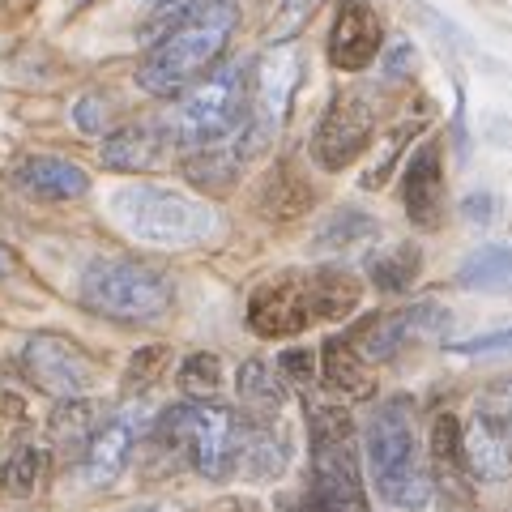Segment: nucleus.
<instances>
[{
    "mask_svg": "<svg viewBox=\"0 0 512 512\" xmlns=\"http://www.w3.org/2000/svg\"><path fill=\"white\" fill-rule=\"evenodd\" d=\"M431 491H436V508L440 512H478V495H474V478L461 457V423L453 414H440L431 423Z\"/></svg>",
    "mask_w": 512,
    "mask_h": 512,
    "instance_id": "obj_12",
    "label": "nucleus"
},
{
    "mask_svg": "<svg viewBox=\"0 0 512 512\" xmlns=\"http://www.w3.org/2000/svg\"><path fill=\"white\" fill-rule=\"evenodd\" d=\"M406 64L414 69V47H410V43H402V47H397V52L389 56V64H384V77H389V82H402V77H410Z\"/></svg>",
    "mask_w": 512,
    "mask_h": 512,
    "instance_id": "obj_36",
    "label": "nucleus"
},
{
    "mask_svg": "<svg viewBox=\"0 0 512 512\" xmlns=\"http://www.w3.org/2000/svg\"><path fill=\"white\" fill-rule=\"evenodd\" d=\"M47 431H52V440L60 448H69V453H77V448H90V440L99 436V406L82 402V397L60 402L56 414H52V423H47Z\"/></svg>",
    "mask_w": 512,
    "mask_h": 512,
    "instance_id": "obj_27",
    "label": "nucleus"
},
{
    "mask_svg": "<svg viewBox=\"0 0 512 512\" xmlns=\"http://www.w3.org/2000/svg\"><path fill=\"white\" fill-rule=\"evenodd\" d=\"M47 470V453L39 444H22L18 453L9 457L5 474H0V487H9V495H35V487L43 483Z\"/></svg>",
    "mask_w": 512,
    "mask_h": 512,
    "instance_id": "obj_29",
    "label": "nucleus"
},
{
    "mask_svg": "<svg viewBox=\"0 0 512 512\" xmlns=\"http://www.w3.org/2000/svg\"><path fill=\"white\" fill-rule=\"evenodd\" d=\"M474 414H478V419H487L495 431H500V436L512 440V376L487 384V389L478 393Z\"/></svg>",
    "mask_w": 512,
    "mask_h": 512,
    "instance_id": "obj_31",
    "label": "nucleus"
},
{
    "mask_svg": "<svg viewBox=\"0 0 512 512\" xmlns=\"http://www.w3.org/2000/svg\"><path fill=\"white\" fill-rule=\"evenodd\" d=\"M320 380H325L333 393H342V397H367L372 393L367 359L359 355L350 338H329L325 346H320Z\"/></svg>",
    "mask_w": 512,
    "mask_h": 512,
    "instance_id": "obj_21",
    "label": "nucleus"
},
{
    "mask_svg": "<svg viewBox=\"0 0 512 512\" xmlns=\"http://www.w3.org/2000/svg\"><path fill=\"white\" fill-rule=\"evenodd\" d=\"M141 427H146L141 410H124L111 423L99 427V436H94L90 448H86V478L94 487H107V483H116L120 478V470L128 466V457H133V444L141 436Z\"/></svg>",
    "mask_w": 512,
    "mask_h": 512,
    "instance_id": "obj_16",
    "label": "nucleus"
},
{
    "mask_svg": "<svg viewBox=\"0 0 512 512\" xmlns=\"http://www.w3.org/2000/svg\"><path fill=\"white\" fill-rule=\"evenodd\" d=\"M278 376H282V380H295V384H308V380L316 376V359L308 355V350H282Z\"/></svg>",
    "mask_w": 512,
    "mask_h": 512,
    "instance_id": "obj_34",
    "label": "nucleus"
},
{
    "mask_svg": "<svg viewBox=\"0 0 512 512\" xmlns=\"http://www.w3.org/2000/svg\"><path fill=\"white\" fill-rule=\"evenodd\" d=\"M372 133H376V103L367 99L363 90L338 94L316 128V141H312L316 163L325 171L350 167L367 146H372Z\"/></svg>",
    "mask_w": 512,
    "mask_h": 512,
    "instance_id": "obj_8",
    "label": "nucleus"
},
{
    "mask_svg": "<svg viewBox=\"0 0 512 512\" xmlns=\"http://www.w3.org/2000/svg\"><path fill=\"white\" fill-rule=\"evenodd\" d=\"M231 30H235V9L227 0H210V5L192 9L188 18L167 26L163 39L146 52V60H141V69H137L141 90L180 94L184 86H192L201 73H210L218 64Z\"/></svg>",
    "mask_w": 512,
    "mask_h": 512,
    "instance_id": "obj_1",
    "label": "nucleus"
},
{
    "mask_svg": "<svg viewBox=\"0 0 512 512\" xmlns=\"http://www.w3.org/2000/svg\"><path fill=\"white\" fill-rule=\"evenodd\" d=\"M376 218H367L363 210H338V214H329L325 222H320V231H316V248L320 252H338V248H350V244H363L367 235H376Z\"/></svg>",
    "mask_w": 512,
    "mask_h": 512,
    "instance_id": "obj_28",
    "label": "nucleus"
},
{
    "mask_svg": "<svg viewBox=\"0 0 512 512\" xmlns=\"http://www.w3.org/2000/svg\"><path fill=\"white\" fill-rule=\"evenodd\" d=\"M235 444H239V414L227 406H210V402H188V444L184 453L192 457L205 478H222L235 474Z\"/></svg>",
    "mask_w": 512,
    "mask_h": 512,
    "instance_id": "obj_10",
    "label": "nucleus"
},
{
    "mask_svg": "<svg viewBox=\"0 0 512 512\" xmlns=\"http://www.w3.org/2000/svg\"><path fill=\"white\" fill-rule=\"evenodd\" d=\"M146 5H163V0H146Z\"/></svg>",
    "mask_w": 512,
    "mask_h": 512,
    "instance_id": "obj_40",
    "label": "nucleus"
},
{
    "mask_svg": "<svg viewBox=\"0 0 512 512\" xmlns=\"http://www.w3.org/2000/svg\"><path fill=\"white\" fill-rule=\"evenodd\" d=\"M18 184L43 201H73V197H86L90 192V175L77 163H69V158L35 154L18 167Z\"/></svg>",
    "mask_w": 512,
    "mask_h": 512,
    "instance_id": "obj_20",
    "label": "nucleus"
},
{
    "mask_svg": "<svg viewBox=\"0 0 512 512\" xmlns=\"http://www.w3.org/2000/svg\"><path fill=\"white\" fill-rule=\"evenodd\" d=\"M22 367L43 393L64 397V402L90 393L94 380H99L94 359L77 342L60 338V333H39V338H30L26 350H22Z\"/></svg>",
    "mask_w": 512,
    "mask_h": 512,
    "instance_id": "obj_7",
    "label": "nucleus"
},
{
    "mask_svg": "<svg viewBox=\"0 0 512 512\" xmlns=\"http://www.w3.org/2000/svg\"><path fill=\"white\" fill-rule=\"evenodd\" d=\"M419 269H423L419 248L414 244H393V248H384V252H376L372 261H367V278H372L376 291H384V295H402V291L414 286Z\"/></svg>",
    "mask_w": 512,
    "mask_h": 512,
    "instance_id": "obj_25",
    "label": "nucleus"
},
{
    "mask_svg": "<svg viewBox=\"0 0 512 512\" xmlns=\"http://www.w3.org/2000/svg\"><path fill=\"white\" fill-rule=\"evenodd\" d=\"M167 346H146V350H137L133 363H128V389H150V384L163 376V367H167Z\"/></svg>",
    "mask_w": 512,
    "mask_h": 512,
    "instance_id": "obj_32",
    "label": "nucleus"
},
{
    "mask_svg": "<svg viewBox=\"0 0 512 512\" xmlns=\"http://www.w3.org/2000/svg\"><path fill=\"white\" fill-rule=\"evenodd\" d=\"M77 295L94 316L120 320V325H150L171 312L175 286L158 265L133 261V256H99L86 265Z\"/></svg>",
    "mask_w": 512,
    "mask_h": 512,
    "instance_id": "obj_3",
    "label": "nucleus"
},
{
    "mask_svg": "<svg viewBox=\"0 0 512 512\" xmlns=\"http://www.w3.org/2000/svg\"><path fill=\"white\" fill-rule=\"evenodd\" d=\"M444 329H448L444 308H436V303H410V308H397V312L367 316L350 342H355V350L367 363H384V359H393L402 346L436 338V333H444Z\"/></svg>",
    "mask_w": 512,
    "mask_h": 512,
    "instance_id": "obj_9",
    "label": "nucleus"
},
{
    "mask_svg": "<svg viewBox=\"0 0 512 512\" xmlns=\"http://www.w3.org/2000/svg\"><path fill=\"white\" fill-rule=\"evenodd\" d=\"M367 466L384 504L419 512L431 504V474L423 466V448L414 436V406L410 397H389L367 419Z\"/></svg>",
    "mask_w": 512,
    "mask_h": 512,
    "instance_id": "obj_2",
    "label": "nucleus"
},
{
    "mask_svg": "<svg viewBox=\"0 0 512 512\" xmlns=\"http://www.w3.org/2000/svg\"><path fill=\"white\" fill-rule=\"evenodd\" d=\"M466 218H491V197H470L466 201Z\"/></svg>",
    "mask_w": 512,
    "mask_h": 512,
    "instance_id": "obj_37",
    "label": "nucleus"
},
{
    "mask_svg": "<svg viewBox=\"0 0 512 512\" xmlns=\"http://www.w3.org/2000/svg\"><path fill=\"white\" fill-rule=\"evenodd\" d=\"M146 512H158V508H146Z\"/></svg>",
    "mask_w": 512,
    "mask_h": 512,
    "instance_id": "obj_41",
    "label": "nucleus"
},
{
    "mask_svg": "<svg viewBox=\"0 0 512 512\" xmlns=\"http://www.w3.org/2000/svg\"><path fill=\"white\" fill-rule=\"evenodd\" d=\"M9 269H13V252H9L5 244H0V278H5V274H9Z\"/></svg>",
    "mask_w": 512,
    "mask_h": 512,
    "instance_id": "obj_39",
    "label": "nucleus"
},
{
    "mask_svg": "<svg viewBox=\"0 0 512 512\" xmlns=\"http://www.w3.org/2000/svg\"><path fill=\"white\" fill-rule=\"evenodd\" d=\"M308 299L316 320H342L359 308L363 286L346 269H316V274H308Z\"/></svg>",
    "mask_w": 512,
    "mask_h": 512,
    "instance_id": "obj_23",
    "label": "nucleus"
},
{
    "mask_svg": "<svg viewBox=\"0 0 512 512\" xmlns=\"http://www.w3.org/2000/svg\"><path fill=\"white\" fill-rule=\"evenodd\" d=\"M402 197H406V214L414 227H440L444 218V154L440 141H423L419 150L410 154L406 175H402Z\"/></svg>",
    "mask_w": 512,
    "mask_h": 512,
    "instance_id": "obj_15",
    "label": "nucleus"
},
{
    "mask_svg": "<svg viewBox=\"0 0 512 512\" xmlns=\"http://www.w3.org/2000/svg\"><path fill=\"white\" fill-rule=\"evenodd\" d=\"M252 73L248 64H222L205 82L192 86L167 120V137L184 150H210L231 141V133L248 120Z\"/></svg>",
    "mask_w": 512,
    "mask_h": 512,
    "instance_id": "obj_5",
    "label": "nucleus"
},
{
    "mask_svg": "<svg viewBox=\"0 0 512 512\" xmlns=\"http://www.w3.org/2000/svg\"><path fill=\"white\" fill-rule=\"evenodd\" d=\"M461 457H466V470L478 483H504L512 474V440L478 414L470 419V427H461Z\"/></svg>",
    "mask_w": 512,
    "mask_h": 512,
    "instance_id": "obj_19",
    "label": "nucleus"
},
{
    "mask_svg": "<svg viewBox=\"0 0 512 512\" xmlns=\"http://www.w3.org/2000/svg\"><path fill=\"white\" fill-rule=\"evenodd\" d=\"M222 384V363L218 355H205V350H197V355H188L180 363V389L188 397H214Z\"/></svg>",
    "mask_w": 512,
    "mask_h": 512,
    "instance_id": "obj_30",
    "label": "nucleus"
},
{
    "mask_svg": "<svg viewBox=\"0 0 512 512\" xmlns=\"http://www.w3.org/2000/svg\"><path fill=\"white\" fill-rule=\"evenodd\" d=\"M312 431V495L325 512H372L367 487L359 474V448H355V423L342 406H312L308 410Z\"/></svg>",
    "mask_w": 512,
    "mask_h": 512,
    "instance_id": "obj_6",
    "label": "nucleus"
},
{
    "mask_svg": "<svg viewBox=\"0 0 512 512\" xmlns=\"http://www.w3.org/2000/svg\"><path fill=\"white\" fill-rule=\"evenodd\" d=\"M453 355H512V329H495V333H478L466 342H448Z\"/></svg>",
    "mask_w": 512,
    "mask_h": 512,
    "instance_id": "obj_33",
    "label": "nucleus"
},
{
    "mask_svg": "<svg viewBox=\"0 0 512 512\" xmlns=\"http://www.w3.org/2000/svg\"><path fill=\"white\" fill-rule=\"evenodd\" d=\"M291 461V444L274 423H256V419H239V444H235V470H244L256 483L278 478Z\"/></svg>",
    "mask_w": 512,
    "mask_h": 512,
    "instance_id": "obj_17",
    "label": "nucleus"
},
{
    "mask_svg": "<svg viewBox=\"0 0 512 512\" xmlns=\"http://www.w3.org/2000/svg\"><path fill=\"white\" fill-rule=\"evenodd\" d=\"M380 47H384V26L376 18V9L367 0H342L338 18H333V35H329L333 69L363 73L380 56Z\"/></svg>",
    "mask_w": 512,
    "mask_h": 512,
    "instance_id": "obj_14",
    "label": "nucleus"
},
{
    "mask_svg": "<svg viewBox=\"0 0 512 512\" xmlns=\"http://www.w3.org/2000/svg\"><path fill=\"white\" fill-rule=\"evenodd\" d=\"M239 163H244V146H227V141H222V146H210V150H192L184 171H188V180L197 188L222 192V188L235 184Z\"/></svg>",
    "mask_w": 512,
    "mask_h": 512,
    "instance_id": "obj_26",
    "label": "nucleus"
},
{
    "mask_svg": "<svg viewBox=\"0 0 512 512\" xmlns=\"http://www.w3.org/2000/svg\"><path fill=\"white\" fill-rule=\"evenodd\" d=\"M26 419V406H22V397L13 393V389H5V384H0V436H5V431H13Z\"/></svg>",
    "mask_w": 512,
    "mask_h": 512,
    "instance_id": "obj_35",
    "label": "nucleus"
},
{
    "mask_svg": "<svg viewBox=\"0 0 512 512\" xmlns=\"http://www.w3.org/2000/svg\"><path fill=\"white\" fill-rule=\"evenodd\" d=\"M299 82V56L291 47H282V52L265 56L261 69L252 73V103H248V146L244 150H256L265 146L269 137H274V128L282 124L286 116V103H291V90Z\"/></svg>",
    "mask_w": 512,
    "mask_h": 512,
    "instance_id": "obj_11",
    "label": "nucleus"
},
{
    "mask_svg": "<svg viewBox=\"0 0 512 512\" xmlns=\"http://www.w3.org/2000/svg\"><path fill=\"white\" fill-rule=\"evenodd\" d=\"M239 402H244L248 419L256 423H274L282 406H286V384L282 376L269 367L265 359H248L244 367H239Z\"/></svg>",
    "mask_w": 512,
    "mask_h": 512,
    "instance_id": "obj_22",
    "label": "nucleus"
},
{
    "mask_svg": "<svg viewBox=\"0 0 512 512\" xmlns=\"http://www.w3.org/2000/svg\"><path fill=\"white\" fill-rule=\"evenodd\" d=\"M111 218L154 248H188L218 231V214L205 201L158 184H128L111 192Z\"/></svg>",
    "mask_w": 512,
    "mask_h": 512,
    "instance_id": "obj_4",
    "label": "nucleus"
},
{
    "mask_svg": "<svg viewBox=\"0 0 512 512\" xmlns=\"http://www.w3.org/2000/svg\"><path fill=\"white\" fill-rule=\"evenodd\" d=\"M291 512H325V508H320V500H316V495L308 491V495H299V500L291 504Z\"/></svg>",
    "mask_w": 512,
    "mask_h": 512,
    "instance_id": "obj_38",
    "label": "nucleus"
},
{
    "mask_svg": "<svg viewBox=\"0 0 512 512\" xmlns=\"http://www.w3.org/2000/svg\"><path fill=\"white\" fill-rule=\"evenodd\" d=\"M312 299H308V278H278L265 282L248 303V325L261 338H291L312 325Z\"/></svg>",
    "mask_w": 512,
    "mask_h": 512,
    "instance_id": "obj_13",
    "label": "nucleus"
},
{
    "mask_svg": "<svg viewBox=\"0 0 512 512\" xmlns=\"http://www.w3.org/2000/svg\"><path fill=\"white\" fill-rule=\"evenodd\" d=\"M167 124L158 120H137V124H124L116 133H107L103 141V163L111 171H146L158 163V154L167 146Z\"/></svg>",
    "mask_w": 512,
    "mask_h": 512,
    "instance_id": "obj_18",
    "label": "nucleus"
},
{
    "mask_svg": "<svg viewBox=\"0 0 512 512\" xmlns=\"http://www.w3.org/2000/svg\"><path fill=\"white\" fill-rule=\"evenodd\" d=\"M457 282L466 291H512V248L487 244L466 256V265L457 269Z\"/></svg>",
    "mask_w": 512,
    "mask_h": 512,
    "instance_id": "obj_24",
    "label": "nucleus"
}]
</instances>
